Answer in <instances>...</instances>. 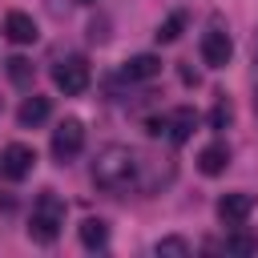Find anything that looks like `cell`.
Wrapping results in <instances>:
<instances>
[{"instance_id":"obj_1","label":"cell","mask_w":258,"mask_h":258,"mask_svg":"<svg viewBox=\"0 0 258 258\" xmlns=\"http://www.w3.org/2000/svg\"><path fill=\"white\" fill-rule=\"evenodd\" d=\"M137 153L129 145H105L97 157H93V185L97 189H109V194H121L137 181Z\"/></svg>"},{"instance_id":"obj_2","label":"cell","mask_w":258,"mask_h":258,"mask_svg":"<svg viewBox=\"0 0 258 258\" xmlns=\"http://www.w3.org/2000/svg\"><path fill=\"white\" fill-rule=\"evenodd\" d=\"M64 214H69L64 198H56L52 189H44V194L32 202V214H28V238L40 242V246L56 242V234L64 230Z\"/></svg>"},{"instance_id":"obj_3","label":"cell","mask_w":258,"mask_h":258,"mask_svg":"<svg viewBox=\"0 0 258 258\" xmlns=\"http://www.w3.org/2000/svg\"><path fill=\"white\" fill-rule=\"evenodd\" d=\"M194 129H198V109H189V105H177V109H169L165 117H153V121H149V133H153V137H165L169 145L189 141Z\"/></svg>"},{"instance_id":"obj_4","label":"cell","mask_w":258,"mask_h":258,"mask_svg":"<svg viewBox=\"0 0 258 258\" xmlns=\"http://www.w3.org/2000/svg\"><path fill=\"white\" fill-rule=\"evenodd\" d=\"M230 56H234V40H230L226 20H222V16H210V24H206V32H202V60H206L210 69H226Z\"/></svg>"},{"instance_id":"obj_5","label":"cell","mask_w":258,"mask_h":258,"mask_svg":"<svg viewBox=\"0 0 258 258\" xmlns=\"http://www.w3.org/2000/svg\"><path fill=\"white\" fill-rule=\"evenodd\" d=\"M89 81H93V73H89V60H85V56H64V60H56V69H52V85H56L64 97H81V93L89 89Z\"/></svg>"},{"instance_id":"obj_6","label":"cell","mask_w":258,"mask_h":258,"mask_svg":"<svg viewBox=\"0 0 258 258\" xmlns=\"http://www.w3.org/2000/svg\"><path fill=\"white\" fill-rule=\"evenodd\" d=\"M81 149H85V125H81L77 117H64V121L52 129V157L64 165V161H73Z\"/></svg>"},{"instance_id":"obj_7","label":"cell","mask_w":258,"mask_h":258,"mask_svg":"<svg viewBox=\"0 0 258 258\" xmlns=\"http://www.w3.org/2000/svg\"><path fill=\"white\" fill-rule=\"evenodd\" d=\"M32 169H36V149H32V145H24V141L4 145V153H0V173H4V177L24 181Z\"/></svg>"},{"instance_id":"obj_8","label":"cell","mask_w":258,"mask_h":258,"mask_svg":"<svg viewBox=\"0 0 258 258\" xmlns=\"http://www.w3.org/2000/svg\"><path fill=\"white\" fill-rule=\"evenodd\" d=\"M250 210H254V198L242 194V189L218 198V218H222V226H242V222L250 218Z\"/></svg>"},{"instance_id":"obj_9","label":"cell","mask_w":258,"mask_h":258,"mask_svg":"<svg viewBox=\"0 0 258 258\" xmlns=\"http://www.w3.org/2000/svg\"><path fill=\"white\" fill-rule=\"evenodd\" d=\"M4 36H8L12 44H32V40L40 36V28H36V20H32L28 12H8V16H4Z\"/></svg>"},{"instance_id":"obj_10","label":"cell","mask_w":258,"mask_h":258,"mask_svg":"<svg viewBox=\"0 0 258 258\" xmlns=\"http://www.w3.org/2000/svg\"><path fill=\"white\" fill-rule=\"evenodd\" d=\"M226 165H230V145H226V141H210V145L198 153V169H202L206 177L226 173Z\"/></svg>"},{"instance_id":"obj_11","label":"cell","mask_w":258,"mask_h":258,"mask_svg":"<svg viewBox=\"0 0 258 258\" xmlns=\"http://www.w3.org/2000/svg\"><path fill=\"white\" fill-rule=\"evenodd\" d=\"M161 73V60L153 56V52H137V56H129L125 64H121V77L125 81H153Z\"/></svg>"},{"instance_id":"obj_12","label":"cell","mask_w":258,"mask_h":258,"mask_svg":"<svg viewBox=\"0 0 258 258\" xmlns=\"http://www.w3.org/2000/svg\"><path fill=\"white\" fill-rule=\"evenodd\" d=\"M48 113H52V105H48V97H24L20 101V109H16V121L28 129V125H40V121H48Z\"/></svg>"},{"instance_id":"obj_13","label":"cell","mask_w":258,"mask_h":258,"mask_svg":"<svg viewBox=\"0 0 258 258\" xmlns=\"http://www.w3.org/2000/svg\"><path fill=\"white\" fill-rule=\"evenodd\" d=\"M77 234H81V246L85 250H105V242H109V226L101 218H85Z\"/></svg>"},{"instance_id":"obj_14","label":"cell","mask_w":258,"mask_h":258,"mask_svg":"<svg viewBox=\"0 0 258 258\" xmlns=\"http://www.w3.org/2000/svg\"><path fill=\"white\" fill-rule=\"evenodd\" d=\"M181 28H185V12H173V16H165L161 24H157V44H173L177 36H181Z\"/></svg>"},{"instance_id":"obj_15","label":"cell","mask_w":258,"mask_h":258,"mask_svg":"<svg viewBox=\"0 0 258 258\" xmlns=\"http://www.w3.org/2000/svg\"><path fill=\"white\" fill-rule=\"evenodd\" d=\"M8 77H12V85L28 89V85H32V77H36V69H32V60H24V56H12V60H8Z\"/></svg>"},{"instance_id":"obj_16","label":"cell","mask_w":258,"mask_h":258,"mask_svg":"<svg viewBox=\"0 0 258 258\" xmlns=\"http://www.w3.org/2000/svg\"><path fill=\"white\" fill-rule=\"evenodd\" d=\"M234 121V105H230V97H218V105L210 109V129H226Z\"/></svg>"},{"instance_id":"obj_17","label":"cell","mask_w":258,"mask_h":258,"mask_svg":"<svg viewBox=\"0 0 258 258\" xmlns=\"http://www.w3.org/2000/svg\"><path fill=\"white\" fill-rule=\"evenodd\" d=\"M258 250V238H250V234H230L226 238V254H254Z\"/></svg>"},{"instance_id":"obj_18","label":"cell","mask_w":258,"mask_h":258,"mask_svg":"<svg viewBox=\"0 0 258 258\" xmlns=\"http://www.w3.org/2000/svg\"><path fill=\"white\" fill-rule=\"evenodd\" d=\"M153 250H157V254H169V258H185V254H189V242H185V238H161Z\"/></svg>"},{"instance_id":"obj_19","label":"cell","mask_w":258,"mask_h":258,"mask_svg":"<svg viewBox=\"0 0 258 258\" xmlns=\"http://www.w3.org/2000/svg\"><path fill=\"white\" fill-rule=\"evenodd\" d=\"M254 113H258V81H254Z\"/></svg>"},{"instance_id":"obj_20","label":"cell","mask_w":258,"mask_h":258,"mask_svg":"<svg viewBox=\"0 0 258 258\" xmlns=\"http://www.w3.org/2000/svg\"><path fill=\"white\" fill-rule=\"evenodd\" d=\"M77 4H97V0H77Z\"/></svg>"}]
</instances>
